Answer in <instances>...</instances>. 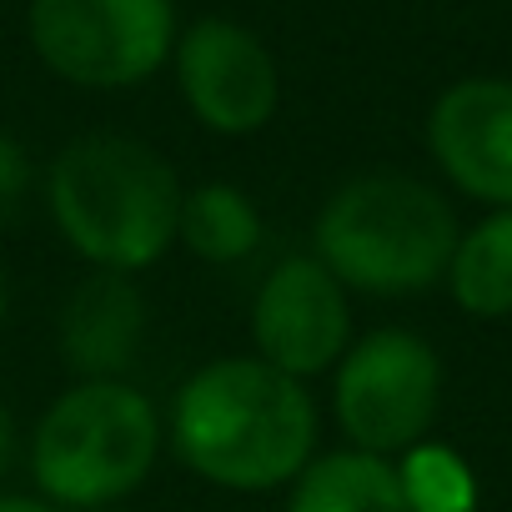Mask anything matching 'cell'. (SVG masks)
Segmentation results:
<instances>
[{"instance_id": "ba28073f", "label": "cell", "mask_w": 512, "mask_h": 512, "mask_svg": "<svg viewBox=\"0 0 512 512\" xmlns=\"http://www.w3.org/2000/svg\"><path fill=\"white\" fill-rule=\"evenodd\" d=\"M251 337L262 362L282 367L297 382L337 367L352 347L347 287L317 256H287L251 302Z\"/></svg>"}, {"instance_id": "9a60e30c", "label": "cell", "mask_w": 512, "mask_h": 512, "mask_svg": "<svg viewBox=\"0 0 512 512\" xmlns=\"http://www.w3.org/2000/svg\"><path fill=\"white\" fill-rule=\"evenodd\" d=\"M26 196H31V156L21 151L16 136L0 131V226L21 216Z\"/></svg>"}, {"instance_id": "9c48e42d", "label": "cell", "mask_w": 512, "mask_h": 512, "mask_svg": "<svg viewBox=\"0 0 512 512\" xmlns=\"http://www.w3.org/2000/svg\"><path fill=\"white\" fill-rule=\"evenodd\" d=\"M427 146L447 181L487 206H512V81L467 76L427 116Z\"/></svg>"}, {"instance_id": "4fadbf2b", "label": "cell", "mask_w": 512, "mask_h": 512, "mask_svg": "<svg viewBox=\"0 0 512 512\" xmlns=\"http://www.w3.org/2000/svg\"><path fill=\"white\" fill-rule=\"evenodd\" d=\"M447 287L467 317H512V206H497L467 236H457Z\"/></svg>"}, {"instance_id": "3957f363", "label": "cell", "mask_w": 512, "mask_h": 512, "mask_svg": "<svg viewBox=\"0 0 512 512\" xmlns=\"http://www.w3.org/2000/svg\"><path fill=\"white\" fill-rule=\"evenodd\" d=\"M457 216L417 176L372 171L347 181L317 216V262L357 292L407 297L447 277Z\"/></svg>"}, {"instance_id": "5bb4252c", "label": "cell", "mask_w": 512, "mask_h": 512, "mask_svg": "<svg viewBox=\"0 0 512 512\" xmlns=\"http://www.w3.org/2000/svg\"><path fill=\"white\" fill-rule=\"evenodd\" d=\"M397 477H402V492H407L412 512H477V502H482L472 467L442 442L407 447Z\"/></svg>"}, {"instance_id": "52a82bcc", "label": "cell", "mask_w": 512, "mask_h": 512, "mask_svg": "<svg viewBox=\"0 0 512 512\" xmlns=\"http://www.w3.org/2000/svg\"><path fill=\"white\" fill-rule=\"evenodd\" d=\"M176 81L191 116L221 136L262 131L282 101V71L262 36L236 21L206 16L176 41Z\"/></svg>"}, {"instance_id": "5b68a950", "label": "cell", "mask_w": 512, "mask_h": 512, "mask_svg": "<svg viewBox=\"0 0 512 512\" xmlns=\"http://www.w3.org/2000/svg\"><path fill=\"white\" fill-rule=\"evenodd\" d=\"M31 46L71 86H141L176 51L171 0H31Z\"/></svg>"}, {"instance_id": "6da1fadb", "label": "cell", "mask_w": 512, "mask_h": 512, "mask_svg": "<svg viewBox=\"0 0 512 512\" xmlns=\"http://www.w3.org/2000/svg\"><path fill=\"white\" fill-rule=\"evenodd\" d=\"M171 437L191 472L231 492L297 482L317 447L312 392L262 357L206 362L171 407Z\"/></svg>"}, {"instance_id": "8fae6325", "label": "cell", "mask_w": 512, "mask_h": 512, "mask_svg": "<svg viewBox=\"0 0 512 512\" xmlns=\"http://www.w3.org/2000/svg\"><path fill=\"white\" fill-rule=\"evenodd\" d=\"M287 512H412L402 477L387 457L372 452H327L312 457L287 497Z\"/></svg>"}, {"instance_id": "ac0fdd59", "label": "cell", "mask_w": 512, "mask_h": 512, "mask_svg": "<svg viewBox=\"0 0 512 512\" xmlns=\"http://www.w3.org/2000/svg\"><path fill=\"white\" fill-rule=\"evenodd\" d=\"M0 307H6V282H0Z\"/></svg>"}, {"instance_id": "8992f818", "label": "cell", "mask_w": 512, "mask_h": 512, "mask_svg": "<svg viewBox=\"0 0 512 512\" xmlns=\"http://www.w3.org/2000/svg\"><path fill=\"white\" fill-rule=\"evenodd\" d=\"M442 402L437 352L402 327L367 332L342 352L337 367V422L357 452L387 457L427 437Z\"/></svg>"}, {"instance_id": "7a4b0ae2", "label": "cell", "mask_w": 512, "mask_h": 512, "mask_svg": "<svg viewBox=\"0 0 512 512\" xmlns=\"http://www.w3.org/2000/svg\"><path fill=\"white\" fill-rule=\"evenodd\" d=\"M51 216L71 251L106 272H141L176 241V171L136 136H76L46 176Z\"/></svg>"}, {"instance_id": "e0dca14e", "label": "cell", "mask_w": 512, "mask_h": 512, "mask_svg": "<svg viewBox=\"0 0 512 512\" xmlns=\"http://www.w3.org/2000/svg\"><path fill=\"white\" fill-rule=\"evenodd\" d=\"M0 512H61L56 502H36V497H0Z\"/></svg>"}, {"instance_id": "7c38bea8", "label": "cell", "mask_w": 512, "mask_h": 512, "mask_svg": "<svg viewBox=\"0 0 512 512\" xmlns=\"http://www.w3.org/2000/svg\"><path fill=\"white\" fill-rule=\"evenodd\" d=\"M176 241L211 267H231L262 246V211L231 181H206L196 191H181Z\"/></svg>"}, {"instance_id": "2e32d148", "label": "cell", "mask_w": 512, "mask_h": 512, "mask_svg": "<svg viewBox=\"0 0 512 512\" xmlns=\"http://www.w3.org/2000/svg\"><path fill=\"white\" fill-rule=\"evenodd\" d=\"M11 452H16V427H11V412L0 402V472L11 467Z\"/></svg>"}, {"instance_id": "30bf717a", "label": "cell", "mask_w": 512, "mask_h": 512, "mask_svg": "<svg viewBox=\"0 0 512 512\" xmlns=\"http://www.w3.org/2000/svg\"><path fill=\"white\" fill-rule=\"evenodd\" d=\"M146 337V302L131 272L96 267L61 312V357L81 382H116Z\"/></svg>"}, {"instance_id": "277c9868", "label": "cell", "mask_w": 512, "mask_h": 512, "mask_svg": "<svg viewBox=\"0 0 512 512\" xmlns=\"http://www.w3.org/2000/svg\"><path fill=\"white\" fill-rule=\"evenodd\" d=\"M161 452L156 407L126 382H76L36 427V482L56 507H106L136 492Z\"/></svg>"}]
</instances>
